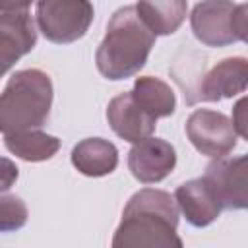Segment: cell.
Instances as JSON below:
<instances>
[{"mask_svg":"<svg viewBox=\"0 0 248 248\" xmlns=\"http://www.w3.org/2000/svg\"><path fill=\"white\" fill-rule=\"evenodd\" d=\"M176 227L174 198L165 190L143 188L128 200L110 248H184Z\"/></svg>","mask_w":248,"mask_h":248,"instance_id":"6da1fadb","label":"cell"},{"mask_svg":"<svg viewBox=\"0 0 248 248\" xmlns=\"http://www.w3.org/2000/svg\"><path fill=\"white\" fill-rule=\"evenodd\" d=\"M153 45L155 35L140 19L136 6H122L108 19L107 33L97 46V70L110 81L132 78L145 66Z\"/></svg>","mask_w":248,"mask_h":248,"instance_id":"7a4b0ae2","label":"cell"},{"mask_svg":"<svg viewBox=\"0 0 248 248\" xmlns=\"http://www.w3.org/2000/svg\"><path fill=\"white\" fill-rule=\"evenodd\" d=\"M50 76L39 68L17 70L10 76L0 93V132L4 136L39 130L52 107Z\"/></svg>","mask_w":248,"mask_h":248,"instance_id":"3957f363","label":"cell"},{"mask_svg":"<svg viewBox=\"0 0 248 248\" xmlns=\"http://www.w3.org/2000/svg\"><path fill=\"white\" fill-rule=\"evenodd\" d=\"M194 37L207 46H227L248 39V4L198 2L190 14Z\"/></svg>","mask_w":248,"mask_h":248,"instance_id":"277c9868","label":"cell"},{"mask_svg":"<svg viewBox=\"0 0 248 248\" xmlns=\"http://www.w3.org/2000/svg\"><path fill=\"white\" fill-rule=\"evenodd\" d=\"M35 17L45 39L68 45L87 33L95 10L87 0H41L35 6Z\"/></svg>","mask_w":248,"mask_h":248,"instance_id":"5b68a950","label":"cell"},{"mask_svg":"<svg viewBox=\"0 0 248 248\" xmlns=\"http://www.w3.org/2000/svg\"><path fill=\"white\" fill-rule=\"evenodd\" d=\"M37 45L27 2H0V78Z\"/></svg>","mask_w":248,"mask_h":248,"instance_id":"8992f818","label":"cell"},{"mask_svg":"<svg viewBox=\"0 0 248 248\" xmlns=\"http://www.w3.org/2000/svg\"><path fill=\"white\" fill-rule=\"evenodd\" d=\"M186 136L190 143L211 159L227 157L236 147V132L231 118L219 110L196 108L186 120Z\"/></svg>","mask_w":248,"mask_h":248,"instance_id":"52a82bcc","label":"cell"},{"mask_svg":"<svg viewBox=\"0 0 248 248\" xmlns=\"http://www.w3.org/2000/svg\"><path fill=\"white\" fill-rule=\"evenodd\" d=\"M246 155L213 159L205 174V184L215 194L221 209H244L248 205L246 194Z\"/></svg>","mask_w":248,"mask_h":248,"instance_id":"ba28073f","label":"cell"},{"mask_svg":"<svg viewBox=\"0 0 248 248\" xmlns=\"http://www.w3.org/2000/svg\"><path fill=\"white\" fill-rule=\"evenodd\" d=\"M248 85V60L244 56H229L200 76L192 105L198 101H221L242 93Z\"/></svg>","mask_w":248,"mask_h":248,"instance_id":"9c48e42d","label":"cell"},{"mask_svg":"<svg viewBox=\"0 0 248 248\" xmlns=\"http://www.w3.org/2000/svg\"><path fill=\"white\" fill-rule=\"evenodd\" d=\"M176 167L174 147L161 138H147L128 151V169L141 184H155L167 178Z\"/></svg>","mask_w":248,"mask_h":248,"instance_id":"30bf717a","label":"cell"},{"mask_svg":"<svg viewBox=\"0 0 248 248\" xmlns=\"http://www.w3.org/2000/svg\"><path fill=\"white\" fill-rule=\"evenodd\" d=\"M107 120L112 132L124 141L138 143L153 136L157 120L145 114L134 101L130 91L118 93L107 105Z\"/></svg>","mask_w":248,"mask_h":248,"instance_id":"8fae6325","label":"cell"},{"mask_svg":"<svg viewBox=\"0 0 248 248\" xmlns=\"http://www.w3.org/2000/svg\"><path fill=\"white\" fill-rule=\"evenodd\" d=\"M174 202L186 221L198 229L211 225L221 213V205L203 178H192L180 184L174 192Z\"/></svg>","mask_w":248,"mask_h":248,"instance_id":"7c38bea8","label":"cell"},{"mask_svg":"<svg viewBox=\"0 0 248 248\" xmlns=\"http://www.w3.org/2000/svg\"><path fill=\"white\" fill-rule=\"evenodd\" d=\"M72 165L85 176H107L118 165V149L103 138H85L72 149Z\"/></svg>","mask_w":248,"mask_h":248,"instance_id":"4fadbf2b","label":"cell"},{"mask_svg":"<svg viewBox=\"0 0 248 248\" xmlns=\"http://www.w3.org/2000/svg\"><path fill=\"white\" fill-rule=\"evenodd\" d=\"M138 107L149 114L153 120L170 116L176 108V97L169 83L153 76H140L134 81V89L130 91Z\"/></svg>","mask_w":248,"mask_h":248,"instance_id":"5bb4252c","label":"cell"},{"mask_svg":"<svg viewBox=\"0 0 248 248\" xmlns=\"http://www.w3.org/2000/svg\"><path fill=\"white\" fill-rule=\"evenodd\" d=\"M140 19L145 27L157 35H172L184 21L188 4L184 0H170V2H138L134 4Z\"/></svg>","mask_w":248,"mask_h":248,"instance_id":"9a60e30c","label":"cell"},{"mask_svg":"<svg viewBox=\"0 0 248 248\" xmlns=\"http://www.w3.org/2000/svg\"><path fill=\"white\" fill-rule=\"evenodd\" d=\"M4 145L10 153L23 161L39 163L54 157L60 149V140L43 130H25L4 136Z\"/></svg>","mask_w":248,"mask_h":248,"instance_id":"2e32d148","label":"cell"},{"mask_svg":"<svg viewBox=\"0 0 248 248\" xmlns=\"http://www.w3.org/2000/svg\"><path fill=\"white\" fill-rule=\"evenodd\" d=\"M29 211L19 196L6 194L0 196V232L19 231L27 223Z\"/></svg>","mask_w":248,"mask_h":248,"instance_id":"e0dca14e","label":"cell"},{"mask_svg":"<svg viewBox=\"0 0 248 248\" xmlns=\"http://www.w3.org/2000/svg\"><path fill=\"white\" fill-rule=\"evenodd\" d=\"M17 174H19V170H17L16 163L8 157H0V192L10 190L16 184Z\"/></svg>","mask_w":248,"mask_h":248,"instance_id":"ac0fdd59","label":"cell"},{"mask_svg":"<svg viewBox=\"0 0 248 248\" xmlns=\"http://www.w3.org/2000/svg\"><path fill=\"white\" fill-rule=\"evenodd\" d=\"M244 107H246V97L238 99V103L232 108V120H231L236 136H240V138H248V130H246V108Z\"/></svg>","mask_w":248,"mask_h":248,"instance_id":"d6986e66","label":"cell"}]
</instances>
